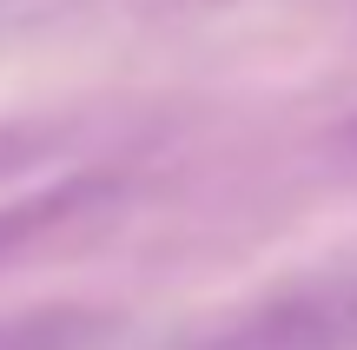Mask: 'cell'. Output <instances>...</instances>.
I'll list each match as a JSON object with an SVG mask.
<instances>
[{
  "mask_svg": "<svg viewBox=\"0 0 357 350\" xmlns=\"http://www.w3.org/2000/svg\"><path fill=\"white\" fill-rule=\"evenodd\" d=\"M178 350H357V264L305 271L192 324Z\"/></svg>",
  "mask_w": 357,
  "mask_h": 350,
  "instance_id": "1",
  "label": "cell"
},
{
  "mask_svg": "<svg viewBox=\"0 0 357 350\" xmlns=\"http://www.w3.org/2000/svg\"><path fill=\"white\" fill-rule=\"evenodd\" d=\"M132 179L126 172H66L60 185H40L26 198L0 205V271L13 264H33L47 251H66L79 238L106 232V225L126 212Z\"/></svg>",
  "mask_w": 357,
  "mask_h": 350,
  "instance_id": "2",
  "label": "cell"
},
{
  "mask_svg": "<svg viewBox=\"0 0 357 350\" xmlns=\"http://www.w3.org/2000/svg\"><path fill=\"white\" fill-rule=\"evenodd\" d=\"M126 317L106 304H26L0 317V350H113Z\"/></svg>",
  "mask_w": 357,
  "mask_h": 350,
  "instance_id": "3",
  "label": "cell"
},
{
  "mask_svg": "<svg viewBox=\"0 0 357 350\" xmlns=\"http://www.w3.org/2000/svg\"><path fill=\"white\" fill-rule=\"evenodd\" d=\"M106 0H0V33H26V26H53L73 20V13H93Z\"/></svg>",
  "mask_w": 357,
  "mask_h": 350,
  "instance_id": "4",
  "label": "cell"
},
{
  "mask_svg": "<svg viewBox=\"0 0 357 350\" xmlns=\"http://www.w3.org/2000/svg\"><path fill=\"white\" fill-rule=\"evenodd\" d=\"M344 152H357V119H351V126H344Z\"/></svg>",
  "mask_w": 357,
  "mask_h": 350,
  "instance_id": "5",
  "label": "cell"
}]
</instances>
